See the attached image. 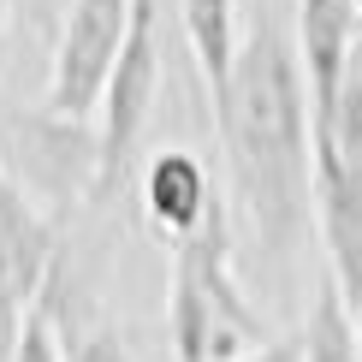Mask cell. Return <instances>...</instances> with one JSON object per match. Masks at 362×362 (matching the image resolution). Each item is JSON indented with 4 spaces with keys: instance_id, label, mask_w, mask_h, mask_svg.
<instances>
[{
    "instance_id": "obj_1",
    "label": "cell",
    "mask_w": 362,
    "mask_h": 362,
    "mask_svg": "<svg viewBox=\"0 0 362 362\" xmlns=\"http://www.w3.org/2000/svg\"><path fill=\"white\" fill-rule=\"evenodd\" d=\"M226 160H232V190L262 238V250L285 255L309 226L315 196V143H309V95L297 48L285 42L274 12H255L244 48H238L232 95L214 113Z\"/></svg>"
},
{
    "instance_id": "obj_2",
    "label": "cell",
    "mask_w": 362,
    "mask_h": 362,
    "mask_svg": "<svg viewBox=\"0 0 362 362\" xmlns=\"http://www.w3.org/2000/svg\"><path fill=\"white\" fill-rule=\"evenodd\" d=\"M125 36H131V0H71L48 71V119L78 125L89 107H101V89L113 78Z\"/></svg>"
},
{
    "instance_id": "obj_3",
    "label": "cell",
    "mask_w": 362,
    "mask_h": 362,
    "mask_svg": "<svg viewBox=\"0 0 362 362\" xmlns=\"http://www.w3.org/2000/svg\"><path fill=\"white\" fill-rule=\"evenodd\" d=\"M160 83V42H155V0H131V36L113 59V78L101 89V137H95V196L119 185L143 137L148 101Z\"/></svg>"
},
{
    "instance_id": "obj_4",
    "label": "cell",
    "mask_w": 362,
    "mask_h": 362,
    "mask_svg": "<svg viewBox=\"0 0 362 362\" xmlns=\"http://www.w3.org/2000/svg\"><path fill=\"white\" fill-rule=\"evenodd\" d=\"M54 232L36 208L24 202V190L12 185L6 160H0V356L12 351L24 315L36 309L42 285L54 274Z\"/></svg>"
},
{
    "instance_id": "obj_5",
    "label": "cell",
    "mask_w": 362,
    "mask_h": 362,
    "mask_svg": "<svg viewBox=\"0 0 362 362\" xmlns=\"http://www.w3.org/2000/svg\"><path fill=\"white\" fill-rule=\"evenodd\" d=\"M351 36H356L351 0H297V71H303L309 95V137H333L344 83H351Z\"/></svg>"
},
{
    "instance_id": "obj_6",
    "label": "cell",
    "mask_w": 362,
    "mask_h": 362,
    "mask_svg": "<svg viewBox=\"0 0 362 362\" xmlns=\"http://www.w3.org/2000/svg\"><path fill=\"white\" fill-rule=\"evenodd\" d=\"M309 143H315V208H321L333 285L344 309L356 315L362 309V173L339 155L333 137H309Z\"/></svg>"
},
{
    "instance_id": "obj_7",
    "label": "cell",
    "mask_w": 362,
    "mask_h": 362,
    "mask_svg": "<svg viewBox=\"0 0 362 362\" xmlns=\"http://www.w3.org/2000/svg\"><path fill=\"white\" fill-rule=\"evenodd\" d=\"M167 327H173V362H232L244 344L238 333H226L208 291L196 285V267L185 262V250H173V267H167Z\"/></svg>"
},
{
    "instance_id": "obj_8",
    "label": "cell",
    "mask_w": 362,
    "mask_h": 362,
    "mask_svg": "<svg viewBox=\"0 0 362 362\" xmlns=\"http://www.w3.org/2000/svg\"><path fill=\"white\" fill-rule=\"evenodd\" d=\"M143 202H148V220L160 226V232H173L178 244L196 238V226L208 220V208H214V190H208V173L196 155H155V167L143 178Z\"/></svg>"
},
{
    "instance_id": "obj_9",
    "label": "cell",
    "mask_w": 362,
    "mask_h": 362,
    "mask_svg": "<svg viewBox=\"0 0 362 362\" xmlns=\"http://www.w3.org/2000/svg\"><path fill=\"white\" fill-rule=\"evenodd\" d=\"M185 36L196 54V71L208 83V101L214 113L232 95V71H238V0H185Z\"/></svg>"
},
{
    "instance_id": "obj_10",
    "label": "cell",
    "mask_w": 362,
    "mask_h": 362,
    "mask_svg": "<svg viewBox=\"0 0 362 362\" xmlns=\"http://www.w3.org/2000/svg\"><path fill=\"white\" fill-rule=\"evenodd\" d=\"M297 356L303 362H362L356 356V315L344 309L333 279L321 285V303L309 309V327H303V339H297Z\"/></svg>"
},
{
    "instance_id": "obj_11",
    "label": "cell",
    "mask_w": 362,
    "mask_h": 362,
    "mask_svg": "<svg viewBox=\"0 0 362 362\" xmlns=\"http://www.w3.org/2000/svg\"><path fill=\"white\" fill-rule=\"evenodd\" d=\"M6 362H66V351H59V315H54V274H48V285H42L36 309L24 315Z\"/></svg>"
},
{
    "instance_id": "obj_12",
    "label": "cell",
    "mask_w": 362,
    "mask_h": 362,
    "mask_svg": "<svg viewBox=\"0 0 362 362\" xmlns=\"http://www.w3.org/2000/svg\"><path fill=\"white\" fill-rule=\"evenodd\" d=\"M54 315H59V303H54ZM59 351H66V362H131L113 327H89V333H66V327H59Z\"/></svg>"
},
{
    "instance_id": "obj_13",
    "label": "cell",
    "mask_w": 362,
    "mask_h": 362,
    "mask_svg": "<svg viewBox=\"0 0 362 362\" xmlns=\"http://www.w3.org/2000/svg\"><path fill=\"white\" fill-rule=\"evenodd\" d=\"M333 143L362 173V71H351V83H344V101H339V119H333Z\"/></svg>"
},
{
    "instance_id": "obj_14",
    "label": "cell",
    "mask_w": 362,
    "mask_h": 362,
    "mask_svg": "<svg viewBox=\"0 0 362 362\" xmlns=\"http://www.w3.org/2000/svg\"><path fill=\"white\" fill-rule=\"evenodd\" d=\"M250 362H297V344H274V351H262V356H250Z\"/></svg>"
},
{
    "instance_id": "obj_15",
    "label": "cell",
    "mask_w": 362,
    "mask_h": 362,
    "mask_svg": "<svg viewBox=\"0 0 362 362\" xmlns=\"http://www.w3.org/2000/svg\"><path fill=\"white\" fill-rule=\"evenodd\" d=\"M356 356H362V309H356Z\"/></svg>"
},
{
    "instance_id": "obj_16",
    "label": "cell",
    "mask_w": 362,
    "mask_h": 362,
    "mask_svg": "<svg viewBox=\"0 0 362 362\" xmlns=\"http://www.w3.org/2000/svg\"><path fill=\"white\" fill-rule=\"evenodd\" d=\"M0 24H6V0H0Z\"/></svg>"
},
{
    "instance_id": "obj_17",
    "label": "cell",
    "mask_w": 362,
    "mask_h": 362,
    "mask_svg": "<svg viewBox=\"0 0 362 362\" xmlns=\"http://www.w3.org/2000/svg\"><path fill=\"white\" fill-rule=\"evenodd\" d=\"M351 6H356V18H362V0H351Z\"/></svg>"
}]
</instances>
